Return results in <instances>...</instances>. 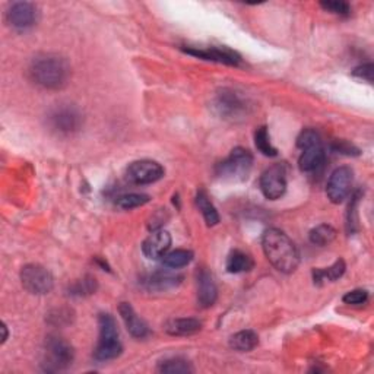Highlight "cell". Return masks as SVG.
Here are the masks:
<instances>
[{"mask_svg":"<svg viewBox=\"0 0 374 374\" xmlns=\"http://www.w3.org/2000/svg\"><path fill=\"white\" fill-rule=\"evenodd\" d=\"M28 75L41 88L57 91L68 85L71 79V66L65 57L59 54H40L33 59Z\"/></svg>","mask_w":374,"mask_h":374,"instance_id":"1","label":"cell"},{"mask_svg":"<svg viewBox=\"0 0 374 374\" xmlns=\"http://www.w3.org/2000/svg\"><path fill=\"white\" fill-rule=\"evenodd\" d=\"M268 261L282 274H293L300 265V251L294 241L278 228H269L262 237Z\"/></svg>","mask_w":374,"mask_h":374,"instance_id":"2","label":"cell"},{"mask_svg":"<svg viewBox=\"0 0 374 374\" xmlns=\"http://www.w3.org/2000/svg\"><path fill=\"white\" fill-rule=\"evenodd\" d=\"M100 339L94 350V358L97 361H110L120 357L123 353V345L119 338V329L116 321L111 314L101 313L98 316Z\"/></svg>","mask_w":374,"mask_h":374,"instance_id":"3","label":"cell"},{"mask_svg":"<svg viewBox=\"0 0 374 374\" xmlns=\"http://www.w3.org/2000/svg\"><path fill=\"white\" fill-rule=\"evenodd\" d=\"M253 167V155L250 151L239 147L215 167V176L224 182H244Z\"/></svg>","mask_w":374,"mask_h":374,"instance_id":"4","label":"cell"},{"mask_svg":"<svg viewBox=\"0 0 374 374\" xmlns=\"http://www.w3.org/2000/svg\"><path fill=\"white\" fill-rule=\"evenodd\" d=\"M297 147L301 150L298 167L304 172L318 170L325 161V148L321 135L314 129H304L297 137Z\"/></svg>","mask_w":374,"mask_h":374,"instance_id":"5","label":"cell"},{"mask_svg":"<svg viewBox=\"0 0 374 374\" xmlns=\"http://www.w3.org/2000/svg\"><path fill=\"white\" fill-rule=\"evenodd\" d=\"M212 108L219 118L234 122L241 120L247 116L250 104L240 93L229 88H222L217 93L212 103Z\"/></svg>","mask_w":374,"mask_h":374,"instance_id":"6","label":"cell"},{"mask_svg":"<svg viewBox=\"0 0 374 374\" xmlns=\"http://www.w3.org/2000/svg\"><path fill=\"white\" fill-rule=\"evenodd\" d=\"M75 358L72 345L59 336H48L44 345V363L46 371H61L68 368Z\"/></svg>","mask_w":374,"mask_h":374,"instance_id":"7","label":"cell"},{"mask_svg":"<svg viewBox=\"0 0 374 374\" xmlns=\"http://www.w3.org/2000/svg\"><path fill=\"white\" fill-rule=\"evenodd\" d=\"M21 282L24 289L34 296L48 294L54 286V279L50 271L37 264L25 265L21 269Z\"/></svg>","mask_w":374,"mask_h":374,"instance_id":"8","label":"cell"},{"mask_svg":"<svg viewBox=\"0 0 374 374\" xmlns=\"http://www.w3.org/2000/svg\"><path fill=\"white\" fill-rule=\"evenodd\" d=\"M164 168L152 160H139L132 162L126 170V179L132 185H152L164 177Z\"/></svg>","mask_w":374,"mask_h":374,"instance_id":"9","label":"cell"},{"mask_svg":"<svg viewBox=\"0 0 374 374\" xmlns=\"http://www.w3.org/2000/svg\"><path fill=\"white\" fill-rule=\"evenodd\" d=\"M354 182V171L350 167L336 168L328 182L326 194L332 204H342L351 193Z\"/></svg>","mask_w":374,"mask_h":374,"instance_id":"10","label":"cell"},{"mask_svg":"<svg viewBox=\"0 0 374 374\" xmlns=\"http://www.w3.org/2000/svg\"><path fill=\"white\" fill-rule=\"evenodd\" d=\"M261 190L269 200L281 199L286 192V165L284 162L269 167L261 177Z\"/></svg>","mask_w":374,"mask_h":374,"instance_id":"11","label":"cell"},{"mask_svg":"<svg viewBox=\"0 0 374 374\" xmlns=\"http://www.w3.org/2000/svg\"><path fill=\"white\" fill-rule=\"evenodd\" d=\"M6 19L9 25L18 31H26L37 24L38 11L31 2H15L9 6L6 12Z\"/></svg>","mask_w":374,"mask_h":374,"instance_id":"12","label":"cell"},{"mask_svg":"<svg viewBox=\"0 0 374 374\" xmlns=\"http://www.w3.org/2000/svg\"><path fill=\"white\" fill-rule=\"evenodd\" d=\"M51 128L63 135H72L82 126V114L72 105L59 107L50 114Z\"/></svg>","mask_w":374,"mask_h":374,"instance_id":"13","label":"cell"},{"mask_svg":"<svg viewBox=\"0 0 374 374\" xmlns=\"http://www.w3.org/2000/svg\"><path fill=\"white\" fill-rule=\"evenodd\" d=\"M185 53L199 57V59L222 63L227 66H239L241 56L228 47H208V48H183Z\"/></svg>","mask_w":374,"mask_h":374,"instance_id":"14","label":"cell"},{"mask_svg":"<svg viewBox=\"0 0 374 374\" xmlns=\"http://www.w3.org/2000/svg\"><path fill=\"white\" fill-rule=\"evenodd\" d=\"M171 246V236L162 228L154 229V232L145 239L142 244V251L148 259H161Z\"/></svg>","mask_w":374,"mask_h":374,"instance_id":"15","label":"cell"},{"mask_svg":"<svg viewBox=\"0 0 374 374\" xmlns=\"http://www.w3.org/2000/svg\"><path fill=\"white\" fill-rule=\"evenodd\" d=\"M119 313L122 316V319L126 325V329L129 331V333L136 338V339H143L150 336L151 331L150 326L147 325V322L143 321L140 316L136 314L135 308L132 307L130 303H120L119 306Z\"/></svg>","mask_w":374,"mask_h":374,"instance_id":"16","label":"cell"},{"mask_svg":"<svg viewBox=\"0 0 374 374\" xmlns=\"http://www.w3.org/2000/svg\"><path fill=\"white\" fill-rule=\"evenodd\" d=\"M218 298V290L212 275L207 269L197 272V303L202 308H209Z\"/></svg>","mask_w":374,"mask_h":374,"instance_id":"17","label":"cell"},{"mask_svg":"<svg viewBox=\"0 0 374 374\" xmlns=\"http://www.w3.org/2000/svg\"><path fill=\"white\" fill-rule=\"evenodd\" d=\"M183 276L176 275V274H170V272H154L147 275L142 281V285L145 286L148 291H155V293H162L168 291L172 289H177V286L182 284Z\"/></svg>","mask_w":374,"mask_h":374,"instance_id":"18","label":"cell"},{"mask_svg":"<svg viewBox=\"0 0 374 374\" xmlns=\"http://www.w3.org/2000/svg\"><path fill=\"white\" fill-rule=\"evenodd\" d=\"M164 329L171 336H190L202 329V322L193 318L171 319L165 323Z\"/></svg>","mask_w":374,"mask_h":374,"instance_id":"19","label":"cell"},{"mask_svg":"<svg viewBox=\"0 0 374 374\" xmlns=\"http://www.w3.org/2000/svg\"><path fill=\"white\" fill-rule=\"evenodd\" d=\"M253 259L243 250H233L227 257V271L229 274L249 272L253 269Z\"/></svg>","mask_w":374,"mask_h":374,"instance_id":"20","label":"cell"},{"mask_svg":"<svg viewBox=\"0 0 374 374\" xmlns=\"http://www.w3.org/2000/svg\"><path fill=\"white\" fill-rule=\"evenodd\" d=\"M257 343H259V336L254 331L250 329L240 331L229 338V347L240 353H249L254 350L257 347Z\"/></svg>","mask_w":374,"mask_h":374,"instance_id":"21","label":"cell"},{"mask_svg":"<svg viewBox=\"0 0 374 374\" xmlns=\"http://www.w3.org/2000/svg\"><path fill=\"white\" fill-rule=\"evenodd\" d=\"M196 205H197L199 211L202 212V215L205 218V222L209 227H214V225L219 224V214H218L217 208L214 207V204L211 202L208 193L204 189H200L196 193Z\"/></svg>","mask_w":374,"mask_h":374,"instance_id":"22","label":"cell"},{"mask_svg":"<svg viewBox=\"0 0 374 374\" xmlns=\"http://www.w3.org/2000/svg\"><path fill=\"white\" fill-rule=\"evenodd\" d=\"M193 257H194V254L192 250L177 249V250H172L170 253H165L161 259H162L164 266H167L170 269H180V268L190 265L193 261Z\"/></svg>","mask_w":374,"mask_h":374,"instance_id":"23","label":"cell"},{"mask_svg":"<svg viewBox=\"0 0 374 374\" xmlns=\"http://www.w3.org/2000/svg\"><path fill=\"white\" fill-rule=\"evenodd\" d=\"M345 269H347V265H345V262L342 261V259H338V261L329 268L314 269L313 271L314 284L322 285L325 282H335L336 279H339L345 274Z\"/></svg>","mask_w":374,"mask_h":374,"instance_id":"24","label":"cell"},{"mask_svg":"<svg viewBox=\"0 0 374 374\" xmlns=\"http://www.w3.org/2000/svg\"><path fill=\"white\" fill-rule=\"evenodd\" d=\"M335 237H336V229L329 224L318 225L316 228H313L308 234L310 241L321 247L331 244L335 240Z\"/></svg>","mask_w":374,"mask_h":374,"instance_id":"25","label":"cell"},{"mask_svg":"<svg viewBox=\"0 0 374 374\" xmlns=\"http://www.w3.org/2000/svg\"><path fill=\"white\" fill-rule=\"evenodd\" d=\"M97 289H98L97 279L94 276L86 275L69 286V294L72 297H86L95 294Z\"/></svg>","mask_w":374,"mask_h":374,"instance_id":"26","label":"cell"},{"mask_svg":"<svg viewBox=\"0 0 374 374\" xmlns=\"http://www.w3.org/2000/svg\"><path fill=\"white\" fill-rule=\"evenodd\" d=\"M254 143H256V148L259 150V152H262L265 157L278 155V150L271 143V137H269V132L266 126H262L256 130Z\"/></svg>","mask_w":374,"mask_h":374,"instance_id":"27","label":"cell"},{"mask_svg":"<svg viewBox=\"0 0 374 374\" xmlns=\"http://www.w3.org/2000/svg\"><path fill=\"white\" fill-rule=\"evenodd\" d=\"M151 200V197L148 194H143V193H128V194H122L116 199V205L120 209L125 211H130L139 207L147 205Z\"/></svg>","mask_w":374,"mask_h":374,"instance_id":"28","label":"cell"},{"mask_svg":"<svg viewBox=\"0 0 374 374\" xmlns=\"http://www.w3.org/2000/svg\"><path fill=\"white\" fill-rule=\"evenodd\" d=\"M158 371L168 373V374H187V373H193L194 370L190 365V363L183 358H170L158 365Z\"/></svg>","mask_w":374,"mask_h":374,"instance_id":"29","label":"cell"},{"mask_svg":"<svg viewBox=\"0 0 374 374\" xmlns=\"http://www.w3.org/2000/svg\"><path fill=\"white\" fill-rule=\"evenodd\" d=\"M321 6L335 15L348 16L351 14V6L347 2H341V0H328V2H321Z\"/></svg>","mask_w":374,"mask_h":374,"instance_id":"30","label":"cell"},{"mask_svg":"<svg viewBox=\"0 0 374 374\" xmlns=\"http://www.w3.org/2000/svg\"><path fill=\"white\" fill-rule=\"evenodd\" d=\"M48 322L51 325H68L72 322V311L68 308H59V310H54L53 313L48 314Z\"/></svg>","mask_w":374,"mask_h":374,"instance_id":"31","label":"cell"},{"mask_svg":"<svg viewBox=\"0 0 374 374\" xmlns=\"http://www.w3.org/2000/svg\"><path fill=\"white\" fill-rule=\"evenodd\" d=\"M332 151L342 154V155H348V157H357L360 155V150L350 143L348 140H335L332 145Z\"/></svg>","mask_w":374,"mask_h":374,"instance_id":"32","label":"cell"},{"mask_svg":"<svg viewBox=\"0 0 374 374\" xmlns=\"http://www.w3.org/2000/svg\"><path fill=\"white\" fill-rule=\"evenodd\" d=\"M342 301L348 306H361L368 301V293L365 290H353L342 297Z\"/></svg>","mask_w":374,"mask_h":374,"instance_id":"33","label":"cell"},{"mask_svg":"<svg viewBox=\"0 0 374 374\" xmlns=\"http://www.w3.org/2000/svg\"><path fill=\"white\" fill-rule=\"evenodd\" d=\"M374 68H373V65L371 63H367V65H363V66H358V68H355L354 69V72H353V75L355 76V78H360V79H363V80H367V82H373V71Z\"/></svg>","mask_w":374,"mask_h":374,"instance_id":"34","label":"cell"},{"mask_svg":"<svg viewBox=\"0 0 374 374\" xmlns=\"http://www.w3.org/2000/svg\"><path fill=\"white\" fill-rule=\"evenodd\" d=\"M2 331H4V336H2V343H5L6 342V339H8V326L4 323L2 325Z\"/></svg>","mask_w":374,"mask_h":374,"instance_id":"35","label":"cell"}]
</instances>
